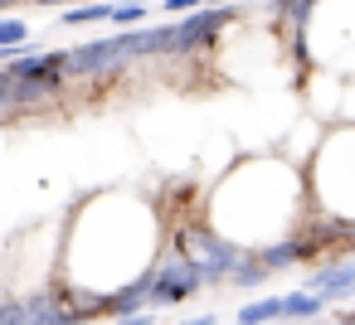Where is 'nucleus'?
Returning a JSON list of instances; mask_svg holds the SVG:
<instances>
[{
  "instance_id": "nucleus-4",
  "label": "nucleus",
  "mask_w": 355,
  "mask_h": 325,
  "mask_svg": "<svg viewBox=\"0 0 355 325\" xmlns=\"http://www.w3.org/2000/svg\"><path fill=\"white\" fill-rule=\"evenodd\" d=\"M302 291H311V296H321L326 306H336V301H350L355 296V257L345 262H326V267H311L306 272V281H302Z\"/></svg>"
},
{
  "instance_id": "nucleus-6",
  "label": "nucleus",
  "mask_w": 355,
  "mask_h": 325,
  "mask_svg": "<svg viewBox=\"0 0 355 325\" xmlns=\"http://www.w3.org/2000/svg\"><path fill=\"white\" fill-rule=\"evenodd\" d=\"M321 252V243L311 238V233H302V238H277V243H268V248H258V262L268 267V272H282V267H297V262H311Z\"/></svg>"
},
{
  "instance_id": "nucleus-5",
  "label": "nucleus",
  "mask_w": 355,
  "mask_h": 325,
  "mask_svg": "<svg viewBox=\"0 0 355 325\" xmlns=\"http://www.w3.org/2000/svg\"><path fill=\"white\" fill-rule=\"evenodd\" d=\"M117 68H122V59H117V35L69 49V78H103V73H117Z\"/></svg>"
},
{
  "instance_id": "nucleus-1",
  "label": "nucleus",
  "mask_w": 355,
  "mask_h": 325,
  "mask_svg": "<svg viewBox=\"0 0 355 325\" xmlns=\"http://www.w3.org/2000/svg\"><path fill=\"white\" fill-rule=\"evenodd\" d=\"M234 6H209L200 15H185V20H171V25H156V54L161 59H175V54H209L219 30L234 25Z\"/></svg>"
},
{
  "instance_id": "nucleus-9",
  "label": "nucleus",
  "mask_w": 355,
  "mask_h": 325,
  "mask_svg": "<svg viewBox=\"0 0 355 325\" xmlns=\"http://www.w3.org/2000/svg\"><path fill=\"white\" fill-rule=\"evenodd\" d=\"M282 301H287V320H316L321 310H326V301L321 296H311V291H282Z\"/></svg>"
},
{
  "instance_id": "nucleus-3",
  "label": "nucleus",
  "mask_w": 355,
  "mask_h": 325,
  "mask_svg": "<svg viewBox=\"0 0 355 325\" xmlns=\"http://www.w3.org/2000/svg\"><path fill=\"white\" fill-rule=\"evenodd\" d=\"M146 286H151V310H161V306H180L185 296L205 291L209 281H205V272L190 257L175 252V257H161V262L146 267Z\"/></svg>"
},
{
  "instance_id": "nucleus-2",
  "label": "nucleus",
  "mask_w": 355,
  "mask_h": 325,
  "mask_svg": "<svg viewBox=\"0 0 355 325\" xmlns=\"http://www.w3.org/2000/svg\"><path fill=\"white\" fill-rule=\"evenodd\" d=\"M175 248H180V257H190V262L205 272V281H229V277L239 272V262L253 252V248H239L234 238H224V233L209 228V223H190V228H180Z\"/></svg>"
},
{
  "instance_id": "nucleus-13",
  "label": "nucleus",
  "mask_w": 355,
  "mask_h": 325,
  "mask_svg": "<svg viewBox=\"0 0 355 325\" xmlns=\"http://www.w3.org/2000/svg\"><path fill=\"white\" fill-rule=\"evenodd\" d=\"M180 325H219L214 315H190V320H180Z\"/></svg>"
},
{
  "instance_id": "nucleus-11",
  "label": "nucleus",
  "mask_w": 355,
  "mask_h": 325,
  "mask_svg": "<svg viewBox=\"0 0 355 325\" xmlns=\"http://www.w3.org/2000/svg\"><path fill=\"white\" fill-rule=\"evenodd\" d=\"M209 6H214V0H166L161 10L166 15H180V10H209Z\"/></svg>"
},
{
  "instance_id": "nucleus-14",
  "label": "nucleus",
  "mask_w": 355,
  "mask_h": 325,
  "mask_svg": "<svg viewBox=\"0 0 355 325\" xmlns=\"http://www.w3.org/2000/svg\"><path fill=\"white\" fill-rule=\"evenodd\" d=\"M331 325H355V310H350V315H345V310H340V315H336V320H331Z\"/></svg>"
},
{
  "instance_id": "nucleus-10",
  "label": "nucleus",
  "mask_w": 355,
  "mask_h": 325,
  "mask_svg": "<svg viewBox=\"0 0 355 325\" xmlns=\"http://www.w3.org/2000/svg\"><path fill=\"white\" fill-rule=\"evenodd\" d=\"M30 44V25L15 15H0V49H25Z\"/></svg>"
},
{
  "instance_id": "nucleus-8",
  "label": "nucleus",
  "mask_w": 355,
  "mask_h": 325,
  "mask_svg": "<svg viewBox=\"0 0 355 325\" xmlns=\"http://www.w3.org/2000/svg\"><path fill=\"white\" fill-rule=\"evenodd\" d=\"M146 15H151L146 0H112V25H117V35H122V30H146Z\"/></svg>"
},
{
  "instance_id": "nucleus-7",
  "label": "nucleus",
  "mask_w": 355,
  "mask_h": 325,
  "mask_svg": "<svg viewBox=\"0 0 355 325\" xmlns=\"http://www.w3.org/2000/svg\"><path fill=\"white\" fill-rule=\"evenodd\" d=\"M268 320H287V301H282V296L248 301V306H239V315H234V325H268Z\"/></svg>"
},
{
  "instance_id": "nucleus-16",
  "label": "nucleus",
  "mask_w": 355,
  "mask_h": 325,
  "mask_svg": "<svg viewBox=\"0 0 355 325\" xmlns=\"http://www.w3.org/2000/svg\"><path fill=\"white\" fill-rule=\"evenodd\" d=\"M73 6H103V0H69V10H73Z\"/></svg>"
},
{
  "instance_id": "nucleus-12",
  "label": "nucleus",
  "mask_w": 355,
  "mask_h": 325,
  "mask_svg": "<svg viewBox=\"0 0 355 325\" xmlns=\"http://www.w3.org/2000/svg\"><path fill=\"white\" fill-rule=\"evenodd\" d=\"M117 325H156V310H137V315H127V320H117Z\"/></svg>"
},
{
  "instance_id": "nucleus-15",
  "label": "nucleus",
  "mask_w": 355,
  "mask_h": 325,
  "mask_svg": "<svg viewBox=\"0 0 355 325\" xmlns=\"http://www.w3.org/2000/svg\"><path fill=\"white\" fill-rule=\"evenodd\" d=\"M35 6H64L69 10V0H35Z\"/></svg>"
}]
</instances>
